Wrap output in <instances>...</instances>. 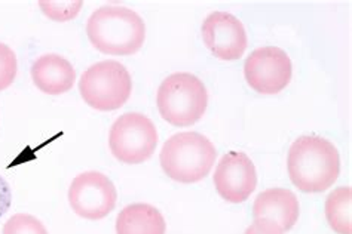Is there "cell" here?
Returning a JSON list of instances; mask_svg holds the SVG:
<instances>
[{"label":"cell","instance_id":"obj_18","mask_svg":"<svg viewBox=\"0 0 352 234\" xmlns=\"http://www.w3.org/2000/svg\"><path fill=\"white\" fill-rule=\"evenodd\" d=\"M244 234H285V231L271 220L258 218L250 224Z\"/></svg>","mask_w":352,"mask_h":234},{"label":"cell","instance_id":"obj_19","mask_svg":"<svg viewBox=\"0 0 352 234\" xmlns=\"http://www.w3.org/2000/svg\"><path fill=\"white\" fill-rule=\"evenodd\" d=\"M12 204V193L9 189V184L5 181V178L0 175V218L11 209Z\"/></svg>","mask_w":352,"mask_h":234},{"label":"cell","instance_id":"obj_1","mask_svg":"<svg viewBox=\"0 0 352 234\" xmlns=\"http://www.w3.org/2000/svg\"><path fill=\"white\" fill-rule=\"evenodd\" d=\"M287 172L294 187L303 193L326 191L340 174L338 148L322 137H299L289 150Z\"/></svg>","mask_w":352,"mask_h":234},{"label":"cell","instance_id":"obj_14","mask_svg":"<svg viewBox=\"0 0 352 234\" xmlns=\"http://www.w3.org/2000/svg\"><path fill=\"white\" fill-rule=\"evenodd\" d=\"M324 213L329 227L336 234H352V189L338 187L324 203Z\"/></svg>","mask_w":352,"mask_h":234},{"label":"cell","instance_id":"obj_17","mask_svg":"<svg viewBox=\"0 0 352 234\" xmlns=\"http://www.w3.org/2000/svg\"><path fill=\"white\" fill-rule=\"evenodd\" d=\"M82 5V2H39L42 12L46 16L61 23L73 20L79 14Z\"/></svg>","mask_w":352,"mask_h":234},{"label":"cell","instance_id":"obj_4","mask_svg":"<svg viewBox=\"0 0 352 234\" xmlns=\"http://www.w3.org/2000/svg\"><path fill=\"white\" fill-rule=\"evenodd\" d=\"M160 115L170 125L188 128L195 125L206 115L208 92L204 82L192 73H173L156 93Z\"/></svg>","mask_w":352,"mask_h":234},{"label":"cell","instance_id":"obj_11","mask_svg":"<svg viewBox=\"0 0 352 234\" xmlns=\"http://www.w3.org/2000/svg\"><path fill=\"white\" fill-rule=\"evenodd\" d=\"M253 217L254 220H271L284 231H290L299 221L300 204L292 190L274 187L257 196L253 204Z\"/></svg>","mask_w":352,"mask_h":234},{"label":"cell","instance_id":"obj_15","mask_svg":"<svg viewBox=\"0 0 352 234\" xmlns=\"http://www.w3.org/2000/svg\"><path fill=\"white\" fill-rule=\"evenodd\" d=\"M3 234H48V230L33 215L15 213L5 222Z\"/></svg>","mask_w":352,"mask_h":234},{"label":"cell","instance_id":"obj_5","mask_svg":"<svg viewBox=\"0 0 352 234\" xmlns=\"http://www.w3.org/2000/svg\"><path fill=\"white\" fill-rule=\"evenodd\" d=\"M79 92L91 108L98 111L118 110L131 97V74L119 61H100L83 71Z\"/></svg>","mask_w":352,"mask_h":234},{"label":"cell","instance_id":"obj_3","mask_svg":"<svg viewBox=\"0 0 352 234\" xmlns=\"http://www.w3.org/2000/svg\"><path fill=\"white\" fill-rule=\"evenodd\" d=\"M217 150L199 132H179L162 145L160 163L164 174L180 184H195L210 175Z\"/></svg>","mask_w":352,"mask_h":234},{"label":"cell","instance_id":"obj_9","mask_svg":"<svg viewBox=\"0 0 352 234\" xmlns=\"http://www.w3.org/2000/svg\"><path fill=\"white\" fill-rule=\"evenodd\" d=\"M212 184L223 200L235 204L244 203L257 187L256 166L245 153L229 152L217 163Z\"/></svg>","mask_w":352,"mask_h":234},{"label":"cell","instance_id":"obj_12","mask_svg":"<svg viewBox=\"0 0 352 234\" xmlns=\"http://www.w3.org/2000/svg\"><path fill=\"white\" fill-rule=\"evenodd\" d=\"M32 79L46 95H61L69 92L76 82V70L61 55L46 54L32 65Z\"/></svg>","mask_w":352,"mask_h":234},{"label":"cell","instance_id":"obj_2","mask_svg":"<svg viewBox=\"0 0 352 234\" xmlns=\"http://www.w3.org/2000/svg\"><path fill=\"white\" fill-rule=\"evenodd\" d=\"M88 39L100 52L126 57L142 49L146 24L135 11L124 6H101L87 23Z\"/></svg>","mask_w":352,"mask_h":234},{"label":"cell","instance_id":"obj_6","mask_svg":"<svg viewBox=\"0 0 352 234\" xmlns=\"http://www.w3.org/2000/svg\"><path fill=\"white\" fill-rule=\"evenodd\" d=\"M160 141L153 121L142 113L119 116L109 132V147L120 163L140 165L153 156Z\"/></svg>","mask_w":352,"mask_h":234},{"label":"cell","instance_id":"obj_16","mask_svg":"<svg viewBox=\"0 0 352 234\" xmlns=\"http://www.w3.org/2000/svg\"><path fill=\"white\" fill-rule=\"evenodd\" d=\"M18 71L15 52L8 45L0 42V92L14 83Z\"/></svg>","mask_w":352,"mask_h":234},{"label":"cell","instance_id":"obj_7","mask_svg":"<svg viewBox=\"0 0 352 234\" xmlns=\"http://www.w3.org/2000/svg\"><path fill=\"white\" fill-rule=\"evenodd\" d=\"M118 202V190L104 174L88 171L78 175L69 187L72 211L80 218L98 221L112 213Z\"/></svg>","mask_w":352,"mask_h":234},{"label":"cell","instance_id":"obj_13","mask_svg":"<svg viewBox=\"0 0 352 234\" xmlns=\"http://www.w3.org/2000/svg\"><path fill=\"white\" fill-rule=\"evenodd\" d=\"M116 234H166L162 212L149 203L128 204L118 213Z\"/></svg>","mask_w":352,"mask_h":234},{"label":"cell","instance_id":"obj_8","mask_svg":"<svg viewBox=\"0 0 352 234\" xmlns=\"http://www.w3.org/2000/svg\"><path fill=\"white\" fill-rule=\"evenodd\" d=\"M244 76L253 91L263 95H275L292 82L293 64L284 49L263 46L253 51L245 60Z\"/></svg>","mask_w":352,"mask_h":234},{"label":"cell","instance_id":"obj_10","mask_svg":"<svg viewBox=\"0 0 352 234\" xmlns=\"http://www.w3.org/2000/svg\"><path fill=\"white\" fill-rule=\"evenodd\" d=\"M201 33L208 51L221 61H236L247 51L244 24L229 12H211L202 23Z\"/></svg>","mask_w":352,"mask_h":234}]
</instances>
